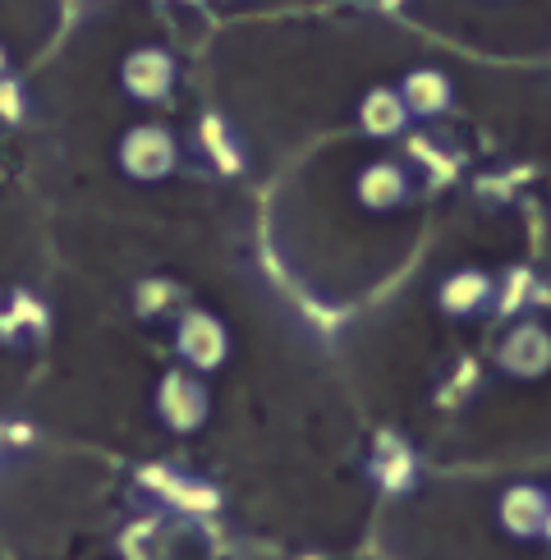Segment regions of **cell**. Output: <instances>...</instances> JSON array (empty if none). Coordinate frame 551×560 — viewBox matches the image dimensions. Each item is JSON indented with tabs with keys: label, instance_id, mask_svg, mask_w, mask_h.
<instances>
[{
	"label": "cell",
	"instance_id": "8",
	"mask_svg": "<svg viewBox=\"0 0 551 560\" xmlns=\"http://www.w3.org/2000/svg\"><path fill=\"white\" fill-rule=\"evenodd\" d=\"M400 102L405 110L419 120V115H446L455 106V83L442 74V69H409V74L400 79Z\"/></svg>",
	"mask_w": 551,
	"mask_h": 560
},
{
	"label": "cell",
	"instance_id": "2",
	"mask_svg": "<svg viewBox=\"0 0 551 560\" xmlns=\"http://www.w3.org/2000/svg\"><path fill=\"white\" fill-rule=\"evenodd\" d=\"M175 79H179V65H175V56L166 51V46H152V42L133 46V51L120 60V88L143 106L166 102L175 92Z\"/></svg>",
	"mask_w": 551,
	"mask_h": 560
},
{
	"label": "cell",
	"instance_id": "9",
	"mask_svg": "<svg viewBox=\"0 0 551 560\" xmlns=\"http://www.w3.org/2000/svg\"><path fill=\"white\" fill-rule=\"evenodd\" d=\"M156 405H161V418H166L171 428L189 432V428H198L207 418V390L194 377H184V372H171V377L161 382Z\"/></svg>",
	"mask_w": 551,
	"mask_h": 560
},
{
	"label": "cell",
	"instance_id": "11",
	"mask_svg": "<svg viewBox=\"0 0 551 560\" xmlns=\"http://www.w3.org/2000/svg\"><path fill=\"white\" fill-rule=\"evenodd\" d=\"M0 115H5V120L19 115V88L14 83H0Z\"/></svg>",
	"mask_w": 551,
	"mask_h": 560
},
{
	"label": "cell",
	"instance_id": "12",
	"mask_svg": "<svg viewBox=\"0 0 551 560\" xmlns=\"http://www.w3.org/2000/svg\"><path fill=\"white\" fill-rule=\"evenodd\" d=\"M0 74H5V46H0Z\"/></svg>",
	"mask_w": 551,
	"mask_h": 560
},
{
	"label": "cell",
	"instance_id": "6",
	"mask_svg": "<svg viewBox=\"0 0 551 560\" xmlns=\"http://www.w3.org/2000/svg\"><path fill=\"white\" fill-rule=\"evenodd\" d=\"M409 125H413V115L405 110L396 83H377L359 97V129L367 138H400Z\"/></svg>",
	"mask_w": 551,
	"mask_h": 560
},
{
	"label": "cell",
	"instance_id": "3",
	"mask_svg": "<svg viewBox=\"0 0 551 560\" xmlns=\"http://www.w3.org/2000/svg\"><path fill=\"white\" fill-rule=\"evenodd\" d=\"M175 354L189 363V368H202L212 372L225 363L230 354V336H225V322L207 308H189L175 326Z\"/></svg>",
	"mask_w": 551,
	"mask_h": 560
},
{
	"label": "cell",
	"instance_id": "1",
	"mask_svg": "<svg viewBox=\"0 0 551 560\" xmlns=\"http://www.w3.org/2000/svg\"><path fill=\"white\" fill-rule=\"evenodd\" d=\"M120 171L138 184H161V179H171L175 166H179V138L166 129V125H156V120H143V125H129L120 133Z\"/></svg>",
	"mask_w": 551,
	"mask_h": 560
},
{
	"label": "cell",
	"instance_id": "4",
	"mask_svg": "<svg viewBox=\"0 0 551 560\" xmlns=\"http://www.w3.org/2000/svg\"><path fill=\"white\" fill-rule=\"evenodd\" d=\"M501 368L511 372V377H542L551 368V326L547 322H515L511 331H505L501 349H496Z\"/></svg>",
	"mask_w": 551,
	"mask_h": 560
},
{
	"label": "cell",
	"instance_id": "5",
	"mask_svg": "<svg viewBox=\"0 0 551 560\" xmlns=\"http://www.w3.org/2000/svg\"><path fill=\"white\" fill-rule=\"evenodd\" d=\"M413 194V179L409 171L400 166V161H367V166L354 175V202L363 207V212H396V207H405Z\"/></svg>",
	"mask_w": 551,
	"mask_h": 560
},
{
	"label": "cell",
	"instance_id": "7",
	"mask_svg": "<svg viewBox=\"0 0 551 560\" xmlns=\"http://www.w3.org/2000/svg\"><path fill=\"white\" fill-rule=\"evenodd\" d=\"M492 276L488 271H478V267H459L450 271L442 285H436V308L450 313V317H473L482 313L492 303Z\"/></svg>",
	"mask_w": 551,
	"mask_h": 560
},
{
	"label": "cell",
	"instance_id": "10",
	"mask_svg": "<svg viewBox=\"0 0 551 560\" xmlns=\"http://www.w3.org/2000/svg\"><path fill=\"white\" fill-rule=\"evenodd\" d=\"M171 299H175V285H166V280H143V285L133 290V308H138V317H156Z\"/></svg>",
	"mask_w": 551,
	"mask_h": 560
}]
</instances>
